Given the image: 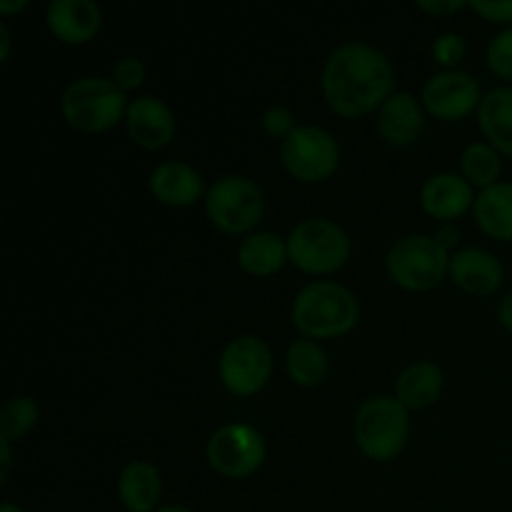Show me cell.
Wrapping results in <instances>:
<instances>
[{"label":"cell","instance_id":"1","mask_svg":"<svg viewBox=\"0 0 512 512\" xmlns=\"http://www.w3.org/2000/svg\"><path fill=\"white\" fill-rule=\"evenodd\" d=\"M320 83L335 113L358 118L393 95L395 73L388 55L378 48L368 43H345L325 60Z\"/></svg>","mask_w":512,"mask_h":512},{"label":"cell","instance_id":"2","mask_svg":"<svg viewBox=\"0 0 512 512\" xmlns=\"http://www.w3.org/2000/svg\"><path fill=\"white\" fill-rule=\"evenodd\" d=\"M358 318V298L330 280L305 285L293 303V325L308 338H340L358 325Z\"/></svg>","mask_w":512,"mask_h":512},{"label":"cell","instance_id":"3","mask_svg":"<svg viewBox=\"0 0 512 512\" xmlns=\"http://www.w3.org/2000/svg\"><path fill=\"white\" fill-rule=\"evenodd\" d=\"M60 113L75 130L103 133L128 113V98L113 80L80 78L65 88Z\"/></svg>","mask_w":512,"mask_h":512},{"label":"cell","instance_id":"4","mask_svg":"<svg viewBox=\"0 0 512 512\" xmlns=\"http://www.w3.org/2000/svg\"><path fill=\"white\" fill-rule=\"evenodd\" d=\"M408 433V408L398 398H370L355 413V443L373 460H393L405 448Z\"/></svg>","mask_w":512,"mask_h":512},{"label":"cell","instance_id":"5","mask_svg":"<svg viewBox=\"0 0 512 512\" xmlns=\"http://www.w3.org/2000/svg\"><path fill=\"white\" fill-rule=\"evenodd\" d=\"M288 260L305 273H335L350 258V238L333 220L310 218L288 235Z\"/></svg>","mask_w":512,"mask_h":512},{"label":"cell","instance_id":"6","mask_svg":"<svg viewBox=\"0 0 512 512\" xmlns=\"http://www.w3.org/2000/svg\"><path fill=\"white\" fill-rule=\"evenodd\" d=\"M450 270V255L430 235H405L390 248L388 273L405 290H433Z\"/></svg>","mask_w":512,"mask_h":512},{"label":"cell","instance_id":"7","mask_svg":"<svg viewBox=\"0 0 512 512\" xmlns=\"http://www.w3.org/2000/svg\"><path fill=\"white\" fill-rule=\"evenodd\" d=\"M205 210L223 233H248L263 220L265 200L258 185L243 175H225L205 198Z\"/></svg>","mask_w":512,"mask_h":512},{"label":"cell","instance_id":"8","mask_svg":"<svg viewBox=\"0 0 512 512\" xmlns=\"http://www.w3.org/2000/svg\"><path fill=\"white\" fill-rule=\"evenodd\" d=\"M280 160L293 178L320 183L338 170L340 150L328 130L300 125L280 143Z\"/></svg>","mask_w":512,"mask_h":512},{"label":"cell","instance_id":"9","mask_svg":"<svg viewBox=\"0 0 512 512\" xmlns=\"http://www.w3.org/2000/svg\"><path fill=\"white\" fill-rule=\"evenodd\" d=\"M220 383L233 395L248 398L255 395L273 373V355L270 348L255 335H240L225 345L218 363Z\"/></svg>","mask_w":512,"mask_h":512},{"label":"cell","instance_id":"10","mask_svg":"<svg viewBox=\"0 0 512 512\" xmlns=\"http://www.w3.org/2000/svg\"><path fill=\"white\" fill-rule=\"evenodd\" d=\"M263 460L265 440L253 425H223L208 440V463L225 478H248L263 465Z\"/></svg>","mask_w":512,"mask_h":512},{"label":"cell","instance_id":"11","mask_svg":"<svg viewBox=\"0 0 512 512\" xmlns=\"http://www.w3.org/2000/svg\"><path fill=\"white\" fill-rule=\"evenodd\" d=\"M480 85L478 80L463 70H448V73L433 75L423 88V103L435 118L460 120L480 108Z\"/></svg>","mask_w":512,"mask_h":512},{"label":"cell","instance_id":"12","mask_svg":"<svg viewBox=\"0 0 512 512\" xmlns=\"http://www.w3.org/2000/svg\"><path fill=\"white\" fill-rule=\"evenodd\" d=\"M125 123H128V133L133 138V143L148 150L165 148L173 140L175 133V118L170 113V108L163 100L150 98V95L135 98L128 105Z\"/></svg>","mask_w":512,"mask_h":512},{"label":"cell","instance_id":"13","mask_svg":"<svg viewBox=\"0 0 512 512\" xmlns=\"http://www.w3.org/2000/svg\"><path fill=\"white\" fill-rule=\"evenodd\" d=\"M503 265L490 250L463 248L450 255V278L470 295H490L503 283Z\"/></svg>","mask_w":512,"mask_h":512},{"label":"cell","instance_id":"14","mask_svg":"<svg viewBox=\"0 0 512 512\" xmlns=\"http://www.w3.org/2000/svg\"><path fill=\"white\" fill-rule=\"evenodd\" d=\"M45 18L55 38L70 45L88 43L103 23V13L93 0H53Z\"/></svg>","mask_w":512,"mask_h":512},{"label":"cell","instance_id":"15","mask_svg":"<svg viewBox=\"0 0 512 512\" xmlns=\"http://www.w3.org/2000/svg\"><path fill=\"white\" fill-rule=\"evenodd\" d=\"M423 128V110L410 93H393L380 105L378 133L385 143L398 145V148L413 145L423 133Z\"/></svg>","mask_w":512,"mask_h":512},{"label":"cell","instance_id":"16","mask_svg":"<svg viewBox=\"0 0 512 512\" xmlns=\"http://www.w3.org/2000/svg\"><path fill=\"white\" fill-rule=\"evenodd\" d=\"M420 203L425 213L438 220H455L475 203L473 188L455 173H438L420 190Z\"/></svg>","mask_w":512,"mask_h":512},{"label":"cell","instance_id":"17","mask_svg":"<svg viewBox=\"0 0 512 512\" xmlns=\"http://www.w3.org/2000/svg\"><path fill=\"white\" fill-rule=\"evenodd\" d=\"M150 190L163 205L185 208L193 205L203 193V178L193 165H185L180 160L158 165L150 175Z\"/></svg>","mask_w":512,"mask_h":512},{"label":"cell","instance_id":"18","mask_svg":"<svg viewBox=\"0 0 512 512\" xmlns=\"http://www.w3.org/2000/svg\"><path fill=\"white\" fill-rule=\"evenodd\" d=\"M163 490L160 470L153 463H130L120 470L118 495L130 512H155Z\"/></svg>","mask_w":512,"mask_h":512},{"label":"cell","instance_id":"19","mask_svg":"<svg viewBox=\"0 0 512 512\" xmlns=\"http://www.w3.org/2000/svg\"><path fill=\"white\" fill-rule=\"evenodd\" d=\"M478 125L495 150L512 158V85L483 95L478 108Z\"/></svg>","mask_w":512,"mask_h":512},{"label":"cell","instance_id":"20","mask_svg":"<svg viewBox=\"0 0 512 512\" xmlns=\"http://www.w3.org/2000/svg\"><path fill=\"white\" fill-rule=\"evenodd\" d=\"M475 223L498 240H512V183H498L480 190L473 203Z\"/></svg>","mask_w":512,"mask_h":512},{"label":"cell","instance_id":"21","mask_svg":"<svg viewBox=\"0 0 512 512\" xmlns=\"http://www.w3.org/2000/svg\"><path fill=\"white\" fill-rule=\"evenodd\" d=\"M443 393V373L435 363H415L400 373L398 383H395V398L405 405V408H428Z\"/></svg>","mask_w":512,"mask_h":512},{"label":"cell","instance_id":"22","mask_svg":"<svg viewBox=\"0 0 512 512\" xmlns=\"http://www.w3.org/2000/svg\"><path fill=\"white\" fill-rule=\"evenodd\" d=\"M288 260V243L275 233H255L238 248V263L250 275H273Z\"/></svg>","mask_w":512,"mask_h":512},{"label":"cell","instance_id":"23","mask_svg":"<svg viewBox=\"0 0 512 512\" xmlns=\"http://www.w3.org/2000/svg\"><path fill=\"white\" fill-rule=\"evenodd\" d=\"M288 373L303 388L320 385L328 373V355L313 340H295L288 350Z\"/></svg>","mask_w":512,"mask_h":512},{"label":"cell","instance_id":"24","mask_svg":"<svg viewBox=\"0 0 512 512\" xmlns=\"http://www.w3.org/2000/svg\"><path fill=\"white\" fill-rule=\"evenodd\" d=\"M460 168H463V175L468 183L485 190L498 185L503 165H500V155L493 145L473 143L463 150V155H460Z\"/></svg>","mask_w":512,"mask_h":512},{"label":"cell","instance_id":"25","mask_svg":"<svg viewBox=\"0 0 512 512\" xmlns=\"http://www.w3.org/2000/svg\"><path fill=\"white\" fill-rule=\"evenodd\" d=\"M35 423H38V403L33 398L18 395V398H10L3 405V413H0V435L13 443V440L25 438L35 428Z\"/></svg>","mask_w":512,"mask_h":512},{"label":"cell","instance_id":"26","mask_svg":"<svg viewBox=\"0 0 512 512\" xmlns=\"http://www.w3.org/2000/svg\"><path fill=\"white\" fill-rule=\"evenodd\" d=\"M488 65L503 80H512V28L495 35L488 45Z\"/></svg>","mask_w":512,"mask_h":512},{"label":"cell","instance_id":"27","mask_svg":"<svg viewBox=\"0 0 512 512\" xmlns=\"http://www.w3.org/2000/svg\"><path fill=\"white\" fill-rule=\"evenodd\" d=\"M465 55V40L463 35L458 33H445L438 35L433 43V58L438 65H445V68H453L463 60Z\"/></svg>","mask_w":512,"mask_h":512},{"label":"cell","instance_id":"28","mask_svg":"<svg viewBox=\"0 0 512 512\" xmlns=\"http://www.w3.org/2000/svg\"><path fill=\"white\" fill-rule=\"evenodd\" d=\"M145 80V65L138 58H120L113 68V83L120 90L138 88Z\"/></svg>","mask_w":512,"mask_h":512},{"label":"cell","instance_id":"29","mask_svg":"<svg viewBox=\"0 0 512 512\" xmlns=\"http://www.w3.org/2000/svg\"><path fill=\"white\" fill-rule=\"evenodd\" d=\"M293 120H295L293 113H290L288 108H280V105H275V108H270L268 113L263 115V128L270 138L285 140L295 130Z\"/></svg>","mask_w":512,"mask_h":512},{"label":"cell","instance_id":"30","mask_svg":"<svg viewBox=\"0 0 512 512\" xmlns=\"http://www.w3.org/2000/svg\"><path fill=\"white\" fill-rule=\"evenodd\" d=\"M470 8L490 23H512V0H473Z\"/></svg>","mask_w":512,"mask_h":512},{"label":"cell","instance_id":"31","mask_svg":"<svg viewBox=\"0 0 512 512\" xmlns=\"http://www.w3.org/2000/svg\"><path fill=\"white\" fill-rule=\"evenodd\" d=\"M463 5V0H448V3H443V0H440V3H435V0H418V8L428 10V13L433 15H450L455 13V10L463 8Z\"/></svg>","mask_w":512,"mask_h":512},{"label":"cell","instance_id":"32","mask_svg":"<svg viewBox=\"0 0 512 512\" xmlns=\"http://www.w3.org/2000/svg\"><path fill=\"white\" fill-rule=\"evenodd\" d=\"M435 240H438V243L443 245L445 250H448V248H453V245L460 240V230L455 228V225H440Z\"/></svg>","mask_w":512,"mask_h":512},{"label":"cell","instance_id":"33","mask_svg":"<svg viewBox=\"0 0 512 512\" xmlns=\"http://www.w3.org/2000/svg\"><path fill=\"white\" fill-rule=\"evenodd\" d=\"M498 318H500V323H503V328H508L512 333V290L508 295H505L503 303H500Z\"/></svg>","mask_w":512,"mask_h":512},{"label":"cell","instance_id":"34","mask_svg":"<svg viewBox=\"0 0 512 512\" xmlns=\"http://www.w3.org/2000/svg\"><path fill=\"white\" fill-rule=\"evenodd\" d=\"M0 453H3V473H0V483H5L10 470V440L0 438Z\"/></svg>","mask_w":512,"mask_h":512},{"label":"cell","instance_id":"35","mask_svg":"<svg viewBox=\"0 0 512 512\" xmlns=\"http://www.w3.org/2000/svg\"><path fill=\"white\" fill-rule=\"evenodd\" d=\"M25 5H28V0H13V3L10 0H0V13H15V10H23Z\"/></svg>","mask_w":512,"mask_h":512},{"label":"cell","instance_id":"36","mask_svg":"<svg viewBox=\"0 0 512 512\" xmlns=\"http://www.w3.org/2000/svg\"><path fill=\"white\" fill-rule=\"evenodd\" d=\"M0 43H3V48H0V58H8L10 53V35H8V25L0 23Z\"/></svg>","mask_w":512,"mask_h":512},{"label":"cell","instance_id":"37","mask_svg":"<svg viewBox=\"0 0 512 512\" xmlns=\"http://www.w3.org/2000/svg\"><path fill=\"white\" fill-rule=\"evenodd\" d=\"M155 512H193V510L183 508V505H168V508H160V510H155Z\"/></svg>","mask_w":512,"mask_h":512},{"label":"cell","instance_id":"38","mask_svg":"<svg viewBox=\"0 0 512 512\" xmlns=\"http://www.w3.org/2000/svg\"><path fill=\"white\" fill-rule=\"evenodd\" d=\"M0 512H23L18 508V505H13V503H3L0 505Z\"/></svg>","mask_w":512,"mask_h":512}]
</instances>
